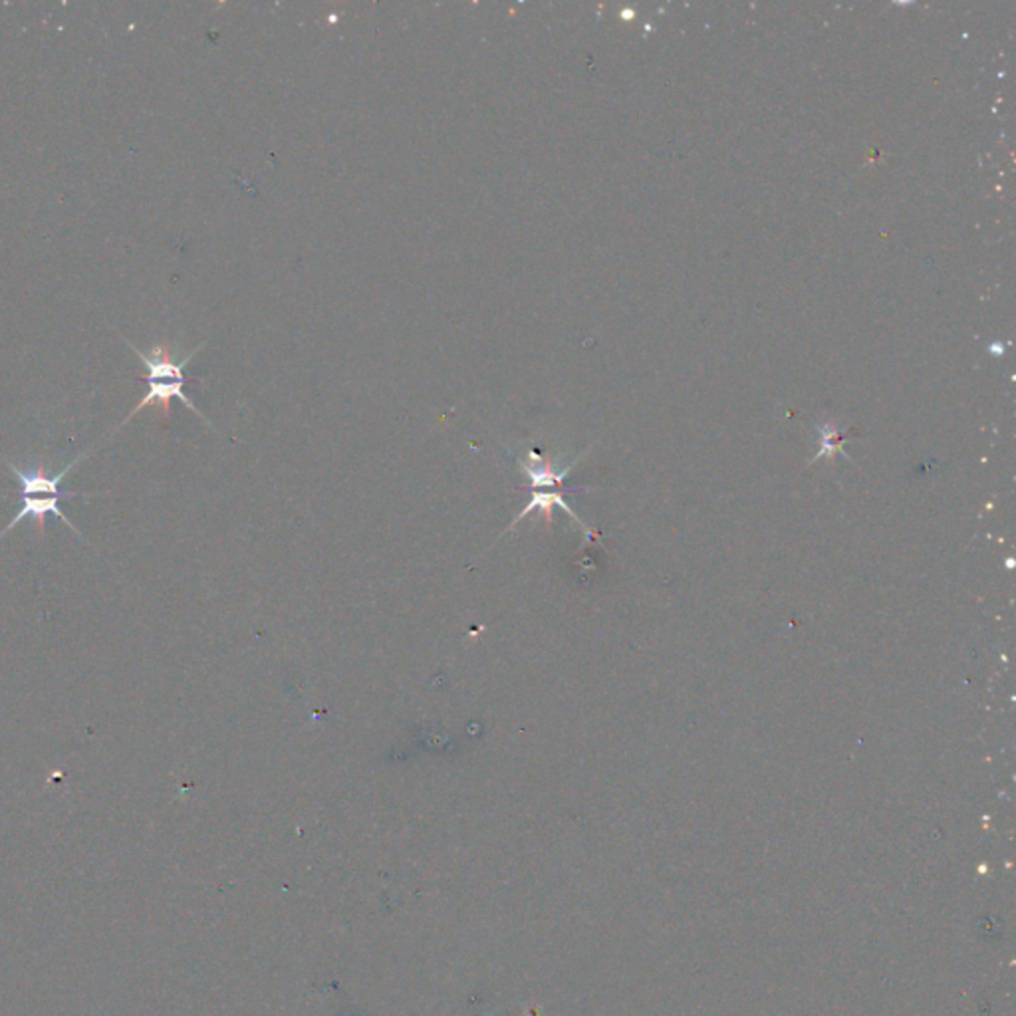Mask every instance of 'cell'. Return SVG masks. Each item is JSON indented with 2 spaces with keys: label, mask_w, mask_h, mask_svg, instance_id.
I'll return each instance as SVG.
<instances>
[{
  "label": "cell",
  "mask_w": 1016,
  "mask_h": 1016,
  "mask_svg": "<svg viewBox=\"0 0 1016 1016\" xmlns=\"http://www.w3.org/2000/svg\"><path fill=\"white\" fill-rule=\"evenodd\" d=\"M92 449H94V447H92ZM92 449L84 450L82 455L76 457L74 461H70L68 465H66V467L62 468L60 473H56V475H48L44 465H38V467L28 468V471H26V468H22V467H18V465L8 461L6 457H0V459H3V463H4L8 468H11V473L14 475L16 481L21 483V495H22V496H58V498H72V496H84V493H66V491H62L60 485H62L64 478L72 473V468H74L76 465H80V463L84 461V459L92 453Z\"/></svg>",
  "instance_id": "obj_1"
},
{
  "label": "cell",
  "mask_w": 1016,
  "mask_h": 1016,
  "mask_svg": "<svg viewBox=\"0 0 1016 1016\" xmlns=\"http://www.w3.org/2000/svg\"><path fill=\"white\" fill-rule=\"evenodd\" d=\"M147 386H149V389H147L146 396H143V397L139 399V404L129 411L128 417L123 419L121 423H120V427L126 425L133 415H138L141 409H146V407H149V406H157V407L161 409L163 417H169L171 399H179L181 404H183L185 407H189L191 411H193L195 415H199L201 419H203L207 425H210L209 419H207L203 414H201V411L197 409V406L193 404V399L187 397V393L183 391L185 381H179V379H151V381H147Z\"/></svg>",
  "instance_id": "obj_2"
},
{
  "label": "cell",
  "mask_w": 1016,
  "mask_h": 1016,
  "mask_svg": "<svg viewBox=\"0 0 1016 1016\" xmlns=\"http://www.w3.org/2000/svg\"><path fill=\"white\" fill-rule=\"evenodd\" d=\"M516 461H519L521 471L526 477V483H529L530 488L556 486V485L564 483V478L570 475L574 465L578 463V461H574L572 465L560 468V471H556V468L548 461H546L542 455L536 453V450H529V455L519 457Z\"/></svg>",
  "instance_id": "obj_3"
},
{
  "label": "cell",
  "mask_w": 1016,
  "mask_h": 1016,
  "mask_svg": "<svg viewBox=\"0 0 1016 1016\" xmlns=\"http://www.w3.org/2000/svg\"><path fill=\"white\" fill-rule=\"evenodd\" d=\"M552 506H560L562 511H566L570 519L576 521V522L582 526V529L586 530L588 539H592V529H590V526L584 524V522L580 521V516L572 511V508L568 506L566 501H564V496H562L560 493H532L530 498H529V503H526V506L522 508V511L514 516L512 522L508 524V529H506L504 532H511L516 524L522 522L524 519H529V516H530L532 512H548V514H550Z\"/></svg>",
  "instance_id": "obj_4"
},
{
  "label": "cell",
  "mask_w": 1016,
  "mask_h": 1016,
  "mask_svg": "<svg viewBox=\"0 0 1016 1016\" xmlns=\"http://www.w3.org/2000/svg\"><path fill=\"white\" fill-rule=\"evenodd\" d=\"M820 435H822V450L816 457H814V461H816V459H820V457H832V455H836L842 450V445L836 443V441L842 439L840 431H833L830 425H826V427H820Z\"/></svg>",
  "instance_id": "obj_5"
}]
</instances>
